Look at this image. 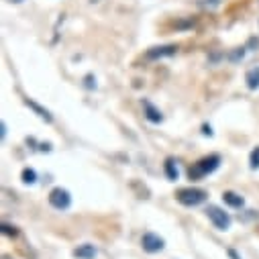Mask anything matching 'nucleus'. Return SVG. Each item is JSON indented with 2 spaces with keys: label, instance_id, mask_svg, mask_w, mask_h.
<instances>
[{
  "label": "nucleus",
  "instance_id": "4",
  "mask_svg": "<svg viewBox=\"0 0 259 259\" xmlns=\"http://www.w3.org/2000/svg\"><path fill=\"white\" fill-rule=\"evenodd\" d=\"M206 214H208V219L212 221V225H214L219 231H227V229L231 227V217H229L225 210H221L219 206H208V208H206Z\"/></svg>",
  "mask_w": 259,
  "mask_h": 259
},
{
  "label": "nucleus",
  "instance_id": "3",
  "mask_svg": "<svg viewBox=\"0 0 259 259\" xmlns=\"http://www.w3.org/2000/svg\"><path fill=\"white\" fill-rule=\"evenodd\" d=\"M49 204L57 210H66L70 208L72 204V196H70V192L68 190H63V188H53L49 192Z\"/></svg>",
  "mask_w": 259,
  "mask_h": 259
},
{
  "label": "nucleus",
  "instance_id": "1",
  "mask_svg": "<svg viewBox=\"0 0 259 259\" xmlns=\"http://www.w3.org/2000/svg\"><path fill=\"white\" fill-rule=\"evenodd\" d=\"M219 163H221V157L219 155H208V157L200 159L198 163H194V167H190V171H188L190 174V180H200V178L212 174L219 167Z\"/></svg>",
  "mask_w": 259,
  "mask_h": 259
},
{
  "label": "nucleus",
  "instance_id": "5",
  "mask_svg": "<svg viewBox=\"0 0 259 259\" xmlns=\"http://www.w3.org/2000/svg\"><path fill=\"white\" fill-rule=\"evenodd\" d=\"M141 245H143V249L147 253H157V251H161L165 247V241L155 233H145L143 239H141Z\"/></svg>",
  "mask_w": 259,
  "mask_h": 259
},
{
  "label": "nucleus",
  "instance_id": "19",
  "mask_svg": "<svg viewBox=\"0 0 259 259\" xmlns=\"http://www.w3.org/2000/svg\"><path fill=\"white\" fill-rule=\"evenodd\" d=\"M13 3H23V0H13Z\"/></svg>",
  "mask_w": 259,
  "mask_h": 259
},
{
  "label": "nucleus",
  "instance_id": "11",
  "mask_svg": "<svg viewBox=\"0 0 259 259\" xmlns=\"http://www.w3.org/2000/svg\"><path fill=\"white\" fill-rule=\"evenodd\" d=\"M25 104H27V106H31V108H33V110H35V112H37V114H39V116H41L43 120H47V122H51V114H49V110H45V108H41V106H39L37 102H33V100H25Z\"/></svg>",
  "mask_w": 259,
  "mask_h": 259
},
{
  "label": "nucleus",
  "instance_id": "6",
  "mask_svg": "<svg viewBox=\"0 0 259 259\" xmlns=\"http://www.w3.org/2000/svg\"><path fill=\"white\" fill-rule=\"evenodd\" d=\"M178 51L176 45H165V47H151L147 51V57L149 59H159V57H167V55H174Z\"/></svg>",
  "mask_w": 259,
  "mask_h": 259
},
{
  "label": "nucleus",
  "instance_id": "7",
  "mask_svg": "<svg viewBox=\"0 0 259 259\" xmlns=\"http://www.w3.org/2000/svg\"><path fill=\"white\" fill-rule=\"evenodd\" d=\"M143 108H145V116H147L151 122H161V120H163L161 110H157L149 100H143Z\"/></svg>",
  "mask_w": 259,
  "mask_h": 259
},
{
  "label": "nucleus",
  "instance_id": "16",
  "mask_svg": "<svg viewBox=\"0 0 259 259\" xmlns=\"http://www.w3.org/2000/svg\"><path fill=\"white\" fill-rule=\"evenodd\" d=\"M202 5L204 7H217V5H221V0H204Z\"/></svg>",
  "mask_w": 259,
  "mask_h": 259
},
{
  "label": "nucleus",
  "instance_id": "13",
  "mask_svg": "<svg viewBox=\"0 0 259 259\" xmlns=\"http://www.w3.org/2000/svg\"><path fill=\"white\" fill-rule=\"evenodd\" d=\"M23 182H25V184H35V182H37V174H35V169L25 167V169H23Z\"/></svg>",
  "mask_w": 259,
  "mask_h": 259
},
{
  "label": "nucleus",
  "instance_id": "2",
  "mask_svg": "<svg viewBox=\"0 0 259 259\" xmlns=\"http://www.w3.org/2000/svg\"><path fill=\"white\" fill-rule=\"evenodd\" d=\"M176 198L184 206H198L206 200V192L200 188H182V190H178Z\"/></svg>",
  "mask_w": 259,
  "mask_h": 259
},
{
  "label": "nucleus",
  "instance_id": "17",
  "mask_svg": "<svg viewBox=\"0 0 259 259\" xmlns=\"http://www.w3.org/2000/svg\"><path fill=\"white\" fill-rule=\"evenodd\" d=\"M5 135H7V124H5V122H0V137L5 139Z\"/></svg>",
  "mask_w": 259,
  "mask_h": 259
},
{
  "label": "nucleus",
  "instance_id": "14",
  "mask_svg": "<svg viewBox=\"0 0 259 259\" xmlns=\"http://www.w3.org/2000/svg\"><path fill=\"white\" fill-rule=\"evenodd\" d=\"M249 165H251V169H259V147H255V149L251 151Z\"/></svg>",
  "mask_w": 259,
  "mask_h": 259
},
{
  "label": "nucleus",
  "instance_id": "18",
  "mask_svg": "<svg viewBox=\"0 0 259 259\" xmlns=\"http://www.w3.org/2000/svg\"><path fill=\"white\" fill-rule=\"evenodd\" d=\"M204 135H212V131H210V126H204V131H202Z\"/></svg>",
  "mask_w": 259,
  "mask_h": 259
},
{
  "label": "nucleus",
  "instance_id": "12",
  "mask_svg": "<svg viewBox=\"0 0 259 259\" xmlns=\"http://www.w3.org/2000/svg\"><path fill=\"white\" fill-rule=\"evenodd\" d=\"M165 176H167V180H171V182L178 180L180 171H178V165H176L174 159H167V161H165Z\"/></svg>",
  "mask_w": 259,
  "mask_h": 259
},
{
  "label": "nucleus",
  "instance_id": "9",
  "mask_svg": "<svg viewBox=\"0 0 259 259\" xmlns=\"http://www.w3.org/2000/svg\"><path fill=\"white\" fill-rule=\"evenodd\" d=\"M74 255H76L78 259H94V257H96V247H94V245H80V247L74 251Z\"/></svg>",
  "mask_w": 259,
  "mask_h": 259
},
{
  "label": "nucleus",
  "instance_id": "8",
  "mask_svg": "<svg viewBox=\"0 0 259 259\" xmlns=\"http://www.w3.org/2000/svg\"><path fill=\"white\" fill-rule=\"evenodd\" d=\"M223 200H225V204H229V206H233V208H241V206L245 204L243 196H239L237 192H225V194H223Z\"/></svg>",
  "mask_w": 259,
  "mask_h": 259
},
{
  "label": "nucleus",
  "instance_id": "10",
  "mask_svg": "<svg viewBox=\"0 0 259 259\" xmlns=\"http://www.w3.org/2000/svg\"><path fill=\"white\" fill-rule=\"evenodd\" d=\"M245 82H247V88H249V90H257V88H259V68L247 70Z\"/></svg>",
  "mask_w": 259,
  "mask_h": 259
},
{
  "label": "nucleus",
  "instance_id": "15",
  "mask_svg": "<svg viewBox=\"0 0 259 259\" xmlns=\"http://www.w3.org/2000/svg\"><path fill=\"white\" fill-rule=\"evenodd\" d=\"M3 233H5V235H13V237L17 235L15 227H11V225H3Z\"/></svg>",
  "mask_w": 259,
  "mask_h": 259
}]
</instances>
